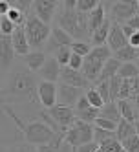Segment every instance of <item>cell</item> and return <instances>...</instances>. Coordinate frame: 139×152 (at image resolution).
Returning <instances> with one entry per match:
<instances>
[{
    "label": "cell",
    "mask_w": 139,
    "mask_h": 152,
    "mask_svg": "<svg viewBox=\"0 0 139 152\" xmlns=\"http://www.w3.org/2000/svg\"><path fill=\"white\" fill-rule=\"evenodd\" d=\"M4 104L9 101H28L29 104H40L39 101V83L26 64H17L7 73L2 88Z\"/></svg>",
    "instance_id": "1"
},
{
    "label": "cell",
    "mask_w": 139,
    "mask_h": 152,
    "mask_svg": "<svg viewBox=\"0 0 139 152\" xmlns=\"http://www.w3.org/2000/svg\"><path fill=\"white\" fill-rule=\"evenodd\" d=\"M24 134L26 143L35 145V147H42V145H49L53 137L57 136V132L53 130L48 123H44L42 119H37V121H29L24 125V128L20 130Z\"/></svg>",
    "instance_id": "2"
},
{
    "label": "cell",
    "mask_w": 139,
    "mask_h": 152,
    "mask_svg": "<svg viewBox=\"0 0 139 152\" xmlns=\"http://www.w3.org/2000/svg\"><path fill=\"white\" fill-rule=\"evenodd\" d=\"M24 29H26V35H28V40H29V46L35 48V50L46 46L48 39L51 37V26L42 22L35 13H28Z\"/></svg>",
    "instance_id": "3"
},
{
    "label": "cell",
    "mask_w": 139,
    "mask_h": 152,
    "mask_svg": "<svg viewBox=\"0 0 139 152\" xmlns=\"http://www.w3.org/2000/svg\"><path fill=\"white\" fill-rule=\"evenodd\" d=\"M95 126L90 125V123H84L81 121V119H77L75 125H73L66 134H64V137H66L68 145H71L73 148H79L82 145L86 143H92V141H95Z\"/></svg>",
    "instance_id": "4"
},
{
    "label": "cell",
    "mask_w": 139,
    "mask_h": 152,
    "mask_svg": "<svg viewBox=\"0 0 139 152\" xmlns=\"http://www.w3.org/2000/svg\"><path fill=\"white\" fill-rule=\"evenodd\" d=\"M139 13V2L137 0H119L110 4V20L114 24H126L130 18Z\"/></svg>",
    "instance_id": "5"
},
{
    "label": "cell",
    "mask_w": 139,
    "mask_h": 152,
    "mask_svg": "<svg viewBox=\"0 0 139 152\" xmlns=\"http://www.w3.org/2000/svg\"><path fill=\"white\" fill-rule=\"evenodd\" d=\"M55 26L62 28L64 31L68 33L77 40V31H79V11H71V9H66V7H59V11L55 15Z\"/></svg>",
    "instance_id": "6"
},
{
    "label": "cell",
    "mask_w": 139,
    "mask_h": 152,
    "mask_svg": "<svg viewBox=\"0 0 139 152\" xmlns=\"http://www.w3.org/2000/svg\"><path fill=\"white\" fill-rule=\"evenodd\" d=\"M46 112L49 114V117L53 119V121L60 126L62 132H68V130L75 125V121H77L75 108H70V106H60V104H57V106L49 108V110H46Z\"/></svg>",
    "instance_id": "7"
},
{
    "label": "cell",
    "mask_w": 139,
    "mask_h": 152,
    "mask_svg": "<svg viewBox=\"0 0 139 152\" xmlns=\"http://www.w3.org/2000/svg\"><path fill=\"white\" fill-rule=\"evenodd\" d=\"M39 101L44 110L59 104V84L49 83V81H40L39 83Z\"/></svg>",
    "instance_id": "8"
},
{
    "label": "cell",
    "mask_w": 139,
    "mask_h": 152,
    "mask_svg": "<svg viewBox=\"0 0 139 152\" xmlns=\"http://www.w3.org/2000/svg\"><path fill=\"white\" fill-rule=\"evenodd\" d=\"M15 57L17 51L13 46L11 37H0V66H2V73H9L11 68L15 66Z\"/></svg>",
    "instance_id": "9"
},
{
    "label": "cell",
    "mask_w": 139,
    "mask_h": 152,
    "mask_svg": "<svg viewBox=\"0 0 139 152\" xmlns=\"http://www.w3.org/2000/svg\"><path fill=\"white\" fill-rule=\"evenodd\" d=\"M59 7H60V2H57V0H35L33 2V13L42 22L49 24L51 20L55 18Z\"/></svg>",
    "instance_id": "10"
},
{
    "label": "cell",
    "mask_w": 139,
    "mask_h": 152,
    "mask_svg": "<svg viewBox=\"0 0 139 152\" xmlns=\"http://www.w3.org/2000/svg\"><path fill=\"white\" fill-rule=\"evenodd\" d=\"M82 90L81 88H75V86H70L66 83H59V104L60 106H70L73 108L79 99L82 97Z\"/></svg>",
    "instance_id": "11"
},
{
    "label": "cell",
    "mask_w": 139,
    "mask_h": 152,
    "mask_svg": "<svg viewBox=\"0 0 139 152\" xmlns=\"http://www.w3.org/2000/svg\"><path fill=\"white\" fill-rule=\"evenodd\" d=\"M60 83H66L70 86H75V88H88L90 86V81L84 77V73L79 72V70H71L70 66H64L62 72H60ZM90 90V88H88Z\"/></svg>",
    "instance_id": "12"
},
{
    "label": "cell",
    "mask_w": 139,
    "mask_h": 152,
    "mask_svg": "<svg viewBox=\"0 0 139 152\" xmlns=\"http://www.w3.org/2000/svg\"><path fill=\"white\" fill-rule=\"evenodd\" d=\"M106 46L112 50L114 55H115L117 51H121L123 48L128 46V39H126L124 33H123L121 24H112V31H110V37H108V42H106Z\"/></svg>",
    "instance_id": "13"
},
{
    "label": "cell",
    "mask_w": 139,
    "mask_h": 152,
    "mask_svg": "<svg viewBox=\"0 0 139 152\" xmlns=\"http://www.w3.org/2000/svg\"><path fill=\"white\" fill-rule=\"evenodd\" d=\"M60 72H62V66L59 64V61L55 59V55L53 57H48L46 64L42 66V70L39 72L42 81H49V83H57L60 79Z\"/></svg>",
    "instance_id": "14"
},
{
    "label": "cell",
    "mask_w": 139,
    "mask_h": 152,
    "mask_svg": "<svg viewBox=\"0 0 139 152\" xmlns=\"http://www.w3.org/2000/svg\"><path fill=\"white\" fill-rule=\"evenodd\" d=\"M13 46H15V51H17V55H22V57H26V55H29V50H31V46H29V40H28V35H26V29H24V26H17V29H15V33H13Z\"/></svg>",
    "instance_id": "15"
},
{
    "label": "cell",
    "mask_w": 139,
    "mask_h": 152,
    "mask_svg": "<svg viewBox=\"0 0 139 152\" xmlns=\"http://www.w3.org/2000/svg\"><path fill=\"white\" fill-rule=\"evenodd\" d=\"M48 57H49V55H48L46 51H42V50H33L29 55L24 57V64H26L31 72H40L42 66L46 64Z\"/></svg>",
    "instance_id": "16"
},
{
    "label": "cell",
    "mask_w": 139,
    "mask_h": 152,
    "mask_svg": "<svg viewBox=\"0 0 139 152\" xmlns=\"http://www.w3.org/2000/svg\"><path fill=\"white\" fill-rule=\"evenodd\" d=\"M112 20H110V17H108V20L97 29V31H93V35H92V39H90V42H92V46L95 48V46H106V42H108V37H110V31H112Z\"/></svg>",
    "instance_id": "17"
},
{
    "label": "cell",
    "mask_w": 139,
    "mask_h": 152,
    "mask_svg": "<svg viewBox=\"0 0 139 152\" xmlns=\"http://www.w3.org/2000/svg\"><path fill=\"white\" fill-rule=\"evenodd\" d=\"M88 20H90V33L93 35V31H97V29L106 22V20H108V17H106V7H104L103 4H99V6L88 15Z\"/></svg>",
    "instance_id": "18"
},
{
    "label": "cell",
    "mask_w": 139,
    "mask_h": 152,
    "mask_svg": "<svg viewBox=\"0 0 139 152\" xmlns=\"http://www.w3.org/2000/svg\"><path fill=\"white\" fill-rule=\"evenodd\" d=\"M121 66H123V62H121V61H117L115 57H112L108 62L104 64V70H103V73H101V77H99L97 84H99V83H106V81H110L112 77H115V75L119 73Z\"/></svg>",
    "instance_id": "19"
},
{
    "label": "cell",
    "mask_w": 139,
    "mask_h": 152,
    "mask_svg": "<svg viewBox=\"0 0 139 152\" xmlns=\"http://www.w3.org/2000/svg\"><path fill=\"white\" fill-rule=\"evenodd\" d=\"M117 106H119V110H121L123 119H126L128 123L135 125L139 121V114H137L135 104H132L130 101H117Z\"/></svg>",
    "instance_id": "20"
},
{
    "label": "cell",
    "mask_w": 139,
    "mask_h": 152,
    "mask_svg": "<svg viewBox=\"0 0 139 152\" xmlns=\"http://www.w3.org/2000/svg\"><path fill=\"white\" fill-rule=\"evenodd\" d=\"M51 37L57 40V44H59L60 48H71L73 42H75V39H73L68 31H64V29L59 28V26H51Z\"/></svg>",
    "instance_id": "21"
},
{
    "label": "cell",
    "mask_w": 139,
    "mask_h": 152,
    "mask_svg": "<svg viewBox=\"0 0 139 152\" xmlns=\"http://www.w3.org/2000/svg\"><path fill=\"white\" fill-rule=\"evenodd\" d=\"M112 50L108 46H95L92 50V53L86 57V61H93V62H101V64H106L110 59H112Z\"/></svg>",
    "instance_id": "22"
},
{
    "label": "cell",
    "mask_w": 139,
    "mask_h": 152,
    "mask_svg": "<svg viewBox=\"0 0 139 152\" xmlns=\"http://www.w3.org/2000/svg\"><path fill=\"white\" fill-rule=\"evenodd\" d=\"M99 117H104V119H110V121L117 123L119 125L123 121V115H121V110H119V106H117V103H108V104H104L101 108V115Z\"/></svg>",
    "instance_id": "23"
},
{
    "label": "cell",
    "mask_w": 139,
    "mask_h": 152,
    "mask_svg": "<svg viewBox=\"0 0 139 152\" xmlns=\"http://www.w3.org/2000/svg\"><path fill=\"white\" fill-rule=\"evenodd\" d=\"M114 57H115L117 61H121L123 64H126V62H137V61H139V50L128 44V46L123 48L121 51H117Z\"/></svg>",
    "instance_id": "24"
},
{
    "label": "cell",
    "mask_w": 139,
    "mask_h": 152,
    "mask_svg": "<svg viewBox=\"0 0 139 152\" xmlns=\"http://www.w3.org/2000/svg\"><path fill=\"white\" fill-rule=\"evenodd\" d=\"M132 136H135V126L132 123H128L126 119H123V121L119 123V126H117V130H115V137L123 143L124 139L132 137Z\"/></svg>",
    "instance_id": "25"
},
{
    "label": "cell",
    "mask_w": 139,
    "mask_h": 152,
    "mask_svg": "<svg viewBox=\"0 0 139 152\" xmlns=\"http://www.w3.org/2000/svg\"><path fill=\"white\" fill-rule=\"evenodd\" d=\"M119 75L121 79H128V81H132V79H135L137 75H139V68H137V62H126V64H123L121 66V70H119Z\"/></svg>",
    "instance_id": "26"
},
{
    "label": "cell",
    "mask_w": 139,
    "mask_h": 152,
    "mask_svg": "<svg viewBox=\"0 0 139 152\" xmlns=\"http://www.w3.org/2000/svg\"><path fill=\"white\" fill-rule=\"evenodd\" d=\"M77 114V119H81V121H84V123H90V125H93L95 121L99 119V115H101V110L99 108H88V110H82V112H75Z\"/></svg>",
    "instance_id": "27"
},
{
    "label": "cell",
    "mask_w": 139,
    "mask_h": 152,
    "mask_svg": "<svg viewBox=\"0 0 139 152\" xmlns=\"http://www.w3.org/2000/svg\"><path fill=\"white\" fill-rule=\"evenodd\" d=\"M92 50H93L92 42H81V40H75V42H73V46H71V51L77 53V55H81V57H84V59H86L90 53H92Z\"/></svg>",
    "instance_id": "28"
},
{
    "label": "cell",
    "mask_w": 139,
    "mask_h": 152,
    "mask_svg": "<svg viewBox=\"0 0 139 152\" xmlns=\"http://www.w3.org/2000/svg\"><path fill=\"white\" fill-rule=\"evenodd\" d=\"M103 152H123V143L117 137H110L99 145Z\"/></svg>",
    "instance_id": "29"
},
{
    "label": "cell",
    "mask_w": 139,
    "mask_h": 152,
    "mask_svg": "<svg viewBox=\"0 0 139 152\" xmlns=\"http://www.w3.org/2000/svg\"><path fill=\"white\" fill-rule=\"evenodd\" d=\"M108 83H110V95H112V103H117V101H119L121 86H123V79L119 77V75H115V77H112Z\"/></svg>",
    "instance_id": "30"
},
{
    "label": "cell",
    "mask_w": 139,
    "mask_h": 152,
    "mask_svg": "<svg viewBox=\"0 0 139 152\" xmlns=\"http://www.w3.org/2000/svg\"><path fill=\"white\" fill-rule=\"evenodd\" d=\"M17 26L9 20L7 17H2L0 18V37H13Z\"/></svg>",
    "instance_id": "31"
},
{
    "label": "cell",
    "mask_w": 139,
    "mask_h": 152,
    "mask_svg": "<svg viewBox=\"0 0 139 152\" xmlns=\"http://www.w3.org/2000/svg\"><path fill=\"white\" fill-rule=\"evenodd\" d=\"M88 97V101H90V104L93 106V108H101L104 106V101H103V97H101V94L97 92V88H90V90H86V94H84Z\"/></svg>",
    "instance_id": "32"
},
{
    "label": "cell",
    "mask_w": 139,
    "mask_h": 152,
    "mask_svg": "<svg viewBox=\"0 0 139 152\" xmlns=\"http://www.w3.org/2000/svg\"><path fill=\"white\" fill-rule=\"evenodd\" d=\"M101 2L99 0H79L77 2V11H81V13H86V15H90L95 7H97Z\"/></svg>",
    "instance_id": "33"
},
{
    "label": "cell",
    "mask_w": 139,
    "mask_h": 152,
    "mask_svg": "<svg viewBox=\"0 0 139 152\" xmlns=\"http://www.w3.org/2000/svg\"><path fill=\"white\" fill-rule=\"evenodd\" d=\"M71 55H73V51H71V48H60L57 53H55V59L59 61V64L64 68V66H68L70 64V59H71Z\"/></svg>",
    "instance_id": "34"
},
{
    "label": "cell",
    "mask_w": 139,
    "mask_h": 152,
    "mask_svg": "<svg viewBox=\"0 0 139 152\" xmlns=\"http://www.w3.org/2000/svg\"><path fill=\"white\" fill-rule=\"evenodd\" d=\"M95 88H97V92L101 94L104 104L112 103V95H110V83H108V81H106V83H99L97 86H95Z\"/></svg>",
    "instance_id": "35"
},
{
    "label": "cell",
    "mask_w": 139,
    "mask_h": 152,
    "mask_svg": "<svg viewBox=\"0 0 139 152\" xmlns=\"http://www.w3.org/2000/svg\"><path fill=\"white\" fill-rule=\"evenodd\" d=\"M123 148L126 152H139V136H132V137H128L123 141Z\"/></svg>",
    "instance_id": "36"
},
{
    "label": "cell",
    "mask_w": 139,
    "mask_h": 152,
    "mask_svg": "<svg viewBox=\"0 0 139 152\" xmlns=\"http://www.w3.org/2000/svg\"><path fill=\"white\" fill-rule=\"evenodd\" d=\"M93 125L97 126V128H103V130H108V132H115V130H117V126H119V125H117V123L110 121V119H104V117H99V119H97V121H95Z\"/></svg>",
    "instance_id": "37"
},
{
    "label": "cell",
    "mask_w": 139,
    "mask_h": 152,
    "mask_svg": "<svg viewBox=\"0 0 139 152\" xmlns=\"http://www.w3.org/2000/svg\"><path fill=\"white\" fill-rule=\"evenodd\" d=\"M95 143H103V141H106V139H110V137H115V132H108V130H103V128H97L95 126Z\"/></svg>",
    "instance_id": "38"
},
{
    "label": "cell",
    "mask_w": 139,
    "mask_h": 152,
    "mask_svg": "<svg viewBox=\"0 0 139 152\" xmlns=\"http://www.w3.org/2000/svg\"><path fill=\"white\" fill-rule=\"evenodd\" d=\"M68 66H70L71 70H79V72H82V66H84V57L77 55V53H73L71 59H70V64H68Z\"/></svg>",
    "instance_id": "39"
},
{
    "label": "cell",
    "mask_w": 139,
    "mask_h": 152,
    "mask_svg": "<svg viewBox=\"0 0 139 152\" xmlns=\"http://www.w3.org/2000/svg\"><path fill=\"white\" fill-rule=\"evenodd\" d=\"M6 152H39L35 147H31L29 143H20V145H15V147H11L9 150H6Z\"/></svg>",
    "instance_id": "40"
},
{
    "label": "cell",
    "mask_w": 139,
    "mask_h": 152,
    "mask_svg": "<svg viewBox=\"0 0 139 152\" xmlns=\"http://www.w3.org/2000/svg\"><path fill=\"white\" fill-rule=\"evenodd\" d=\"M88 108H92V104H90V101H88V97L82 95L81 99H79V103L75 104V112H82V110H88Z\"/></svg>",
    "instance_id": "41"
},
{
    "label": "cell",
    "mask_w": 139,
    "mask_h": 152,
    "mask_svg": "<svg viewBox=\"0 0 139 152\" xmlns=\"http://www.w3.org/2000/svg\"><path fill=\"white\" fill-rule=\"evenodd\" d=\"M97 150H99V143H95V141H92V143H86V145L75 148V152H97Z\"/></svg>",
    "instance_id": "42"
},
{
    "label": "cell",
    "mask_w": 139,
    "mask_h": 152,
    "mask_svg": "<svg viewBox=\"0 0 139 152\" xmlns=\"http://www.w3.org/2000/svg\"><path fill=\"white\" fill-rule=\"evenodd\" d=\"M9 9H11V2L9 0H0V15L6 17L9 13Z\"/></svg>",
    "instance_id": "43"
},
{
    "label": "cell",
    "mask_w": 139,
    "mask_h": 152,
    "mask_svg": "<svg viewBox=\"0 0 139 152\" xmlns=\"http://www.w3.org/2000/svg\"><path fill=\"white\" fill-rule=\"evenodd\" d=\"M130 84H132V95L137 97V95H139V75H137L135 79L130 81Z\"/></svg>",
    "instance_id": "44"
},
{
    "label": "cell",
    "mask_w": 139,
    "mask_h": 152,
    "mask_svg": "<svg viewBox=\"0 0 139 152\" xmlns=\"http://www.w3.org/2000/svg\"><path fill=\"white\" fill-rule=\"evenodd\" d=\"M77 2H79V0H64V2H62V7L75 11V9H77Z\"/></svg>",
    "instance_id": "45"
},
{
    "label": "cell",
    "mask_w": 139,
    "mask_h": 152,
    "mask_svg": "<svg viewBox=\"0 0 139 152\" xmlns=\"http://www.w3.org/2000/svg\"><path fill=\"white\" fill-rule=\"evenodd\" d=\"M128 44L139 50V31H135V33H134V35H132L130 39H128Z\"/></svg>",
    "instance_id": "46"
},
{
    "label": "cell",
    "mask_w": 139,
    "mask_h": 152,
    "mask_svg": "<svg viewBox=\"0 0 139 152\" xmlns=\"http://www.w3.org/2000/svg\"><path fill=\"white\" fill-rule=\"evenodd\" d=\"M121 28H123V33H124V37H126V39H130V37L135 33V29H134V28H130L128 24H123Z\"/></svg>",
    "instance_id": "47"
},
{
    "label": "cell",
    "mask_w": 139,
    "mask_h": 152,
    "mask_svg": "<svg viewBox=\"0 0 139 152\" xmlns=\"http://www.w3.org/2000/svg\"><path fill=\"white\" fill-rule=\"evenodd\" d=\"M134 104H135V108H137V114H139V95H137V97H134Z\"/></svg>",
    "instance_id": "48"
},
{
    "label": "cell",
    "mask_w": 139,
    "mask_h": 152,
    "mask_svg": "<svg viewBox=\"0 0 139 152\" xmlns=\"http://www.w3.org/2000/svg\"><path fill=\"white\" fill-rule=\"evenodd\" d=\"M134 126H135V134H137V136H139V121H137V123H135V125H134Z\"/></svg>",
    "instance_id": "49"
},
{
    "label": "cell",
    "mask_w": 139,
    "mask_h": 152,
    "mask_svg": "<svg viewBox=\"0 0 139 152\" xmlns=\"http://www.w3.org/2000/svg\"><path fill=\"white\" fill-rule=\"evenodd\" d=\"M137 68H139V61H137Z\"/></svg>",
    "instance_id": "50"
},
{
    "label": "cell",
    "mask_w": 139,
    "mask_h": 152,
    "mask_svg": "<svg viewBox=\"0 0 139 152\" xmlns=\"http://www.w3.org/2000/svg\"><path fill=\"white\" fill-rule=\"evenodd\" d=\"M123 152H126V150H124V148H123Z\"/></svg>",
    "instance_id": "51"
}]
</instances>
